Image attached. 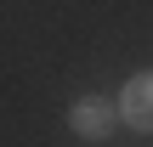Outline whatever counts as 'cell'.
<instances>
[{"label": "cell", "instance_id": "cell-1", "mask_svg": "<svg viewBox=\"0 0 153 147\" xmlns=\"http://www.w3.org/2000/svg\"><path fill=\"white\" fill-rule=\"evenodd\" d=\"M119 119H125L131 130H153V74L125 79V91H119Z\"/></svg>", "mask_w": 153, "mask_h": 147}, {"label": "cell", "instance_id": "cell-2", "mask_svg": "<svg viewBox=\"0 0 153 147\" xmlns=\"http://www.w3.org/2000/svg\"><path fill=\"white\" fill-rule=\"evenodd\" d=\"M68 130L85 136V142H102V136L114 130V108H108L102 96H79V102L68 108Z\"/></svg>", "mask_w": 153, "mask_h": 147}]
</instances>
